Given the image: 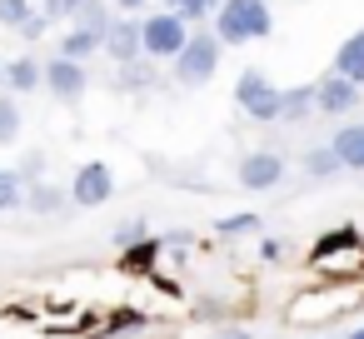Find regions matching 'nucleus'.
Listing matches in <instances>:
<instances>
[{
	"label": "nucleus",
	"instance_id": "nucleus-19",
	"mask_svg": "<svg viewBox=\"0 0 364 339\" xmlns=\"http://www.w3.org/2000/svg\"><path fill=\"white\" fill-rule=\"evenodd\" d=\"M21 200H26V180H21L16 170L0 165V210H16Z\"/></svg>",
	"mask_w": 364,
	"mask_h": 339
},
{
	"label": "nucleus",
	"instance_id": "nucleus-21",
	"mask_svg": "<svg viewBox=\"0 0 364 339\" xmlns=\"http://www.w3.org/2000/svg\"><path fill=\"white\" fill-rule=\"evenodd\" d=\"M31 16H36V11H31V0H0V26L21 31V26H26Z\"/></svg>",
	"mask_w": 364,
	"mask_h": 339
},
{
	"label": "nucleus",
	"instance_id": "nucleus-28",
	"mask_svg": "<svg viewBox=\"0 0 364 339\" xmlns=\"http://www.w3.org/2000/svg\"><path fill=\"white\" fill-rule=\"evenodd\" d=\"M349 339H364V324H359V329H354V334H349Z\"/></svg>",
	"mask_w": 364,
	"mask_h": 339
},
{
	"label": "nucleus",
	"instance_id": "nucleus-22",
	"mask_svg": "<svg viewBox=\"0 0 364 339\" xmlns=\"http://www.w3.org/2000/svg\"><path fill=\"white\" fill-rule=\"evenodd\" d=\"M210 6H215V0H170V11L190 26V21H205L210 16Z\"/></svg>",
	"mask_w": 364,
	"mask_h": 339
},
{
	"label": "nucleus",
	"instance_id": "nucleus-13",
	"mask_svg": "<svg viewBox=\"0 0 364 339\" xmlns=\"http://www.w3.org/2000/svg\"><path fill=\"white\" fill-rule=\"evenodd\" d=\"M0 80H6L16 95H26V90H41V60L21 55V60H11L6 70H0Z\"/></svg>",
	"mask_w": 364,
	"mask_h": 339
},
{
	"label": "nucleus",
	"instance_id": "nucleus-7",
	"mask_svg": "<svg viewBox=\"0 0 364 339\" xmlns=\"http://www.w3.org/2000/svg\"><path fill=\"white\" fill-rule=\"evenodd\" d=\"M279 180H284V160L274 150H255V155L240 160V185L245 190H274Z\"/></svg>",
	"mask_w": 364,
	"mask_h": 339
},
{
	"label": "nucleus",
	"instance_id": "nucleus-20",
	"mask_svg": "<svg viewBox=\"0 0 364 339\" xmlns=\"http://www.w3.org/2000/svg\"><path fill=\"white\" fill-rule=\"evenodd\" d=\"M16 135H21V110L11 95H0V145H11Z\"/></svg>",
	"mask_w": 364,
	"mask_h": 339
},
{
	"label": "nucleus",
	"instance_id": "nucleus-9",
	"mask_svg": "<svg viewBox=\"0 0 364 339\" xmlns=\"http://www.w3.org/2000/svg\"><path fill=\"white\" fill-rule=\"evenodd\" d=\"M354 105H359V90H354L349 80H339V75L314 80V115H344V110H354Z\"/></svg>",
	"mask_w": 364,
	"mask_h": 339
},
{
	"label": "nucleus",
	"instance_id": "nucleus-1",
	"mask_svg": "<svg viewBox=\"0 0 364 339\" xmlns=\"http://www.w3.org/2000/svg\"><path fill=\"white\" fill-rule=\"evenodd\" d=\"M274 16L264 0H220L215 11V41L220 45H250V41H269Z\"/></svg>",
	"mask_w": 364,
	"mask_h": 339
},
{
	"label": "nucleus",
	"instance_id": "nucleus-23",
	"mask_svg": "<svg viewBox=\"0 0 364 339\" xmlns=\"http://www.w3.org/2000/svg\"><path fill=\"white\" fill-rule=\"evenodd\" d=\"M75 11H80V0H46L41 16H46V21H70Z\"/></svg>",
	"mask_w": 364,
	"mask_h": 339
},
{
	"label": "nucleus",
	"instance_id": "nucleus-24",
	"mask_svg": "<svg viewBox=\"0 0 364 339\" xmlns=\"http://www.w3.org/2000/svg\"><path fill=\"white\" fill-rule=\"evenodd\" d=\"M259 220L255 215H230V220H220V235H245V230H255Z\"/></svg>",
	"mask_w": 364,
	"mask_h": 339
},
{
	"label": "nucleus",
	"instance_id": "nucleus-18",
	"mask_svg": "<svg viewBox=\"0 0 364 339\" xmlns=\"http://www.w3.org/2000/svg\"><path fill=\"white\" fill-rule=\"evenodd\" d=\"M304 175H309V180H334V175H339V160L329 155V145H314V150L304 155Z\"/></svg>",
	"mask_w": 364,
	"mask_h": 339
},
{
	"label": "nucleus",
	"instance_id": "nucleus-10",
	"mask_svg": "<svg viewBox=\"0 0 364 339\" xmlns=\"http://www.w3.org/2000/svg\"><path fill=\"white\" fill-rule=\"evenodd\" d=\"M329 155L339 160V170H359V175H364V120L339 125L334 140H329Z\"/></svg>",
	"mask_w": 364,
	"mask_h": 339
},
{
	"label": "nucleus",
	"instance_id": "nucleus-25",
	"mask_svg": "<svg viewBox=\"0 0 364 339\" xmlns=\"http://www.w3.org/2000/svg\"><path fill=\"white\" fill-rule=\"evenodd\" d=\"M46 26H50V21H46V16H31V21H26V26H21V36H31V41H36V36H41V31H46Z\"/></svg>",
	"mask_w": 364,
	"mask_h": 339
},
{
	"label": "nucleus",
	"instance_id": "nucleus-14",
	"mask_svg": "<svg viewBox=\"0 0 364 339\" xmlns=\"http://www.w3.org/2000/svg\"><path fill=\"white\" fill-rule=\"evenodd\" d=\"M70 21H75V31H85V36H95V41H100V36L110 31V21H115V16L105 11V0H80V11H75Z\"/></svg>",
	"mask_w": 364,
	"mask_h": 339
},
{
	"label": "nucleus",
	"instance_id": "nucleus-3",
	"mask_svg": "<svg viewBox=\"0 0 364 339\" xmlns=\"http://www.w3.org/2000/svg\"><path fill=\"white\" fill-rule=\"evenodd\" d=\"M215 70H220V41H215L210 31L190 36V41L180 45V55H175V80H180V85H205Z\"/></svg>",
	"mask_w": 364,
	"mask_h": 339
},
{
	"label": "nucleus",
	"instance_id": "nucleus-6",
	"mask_svg": "<svg viewBox=\"0 0 364 339\" xmlns=\"http://www.w3.org/2000/svg\"><path fill=\"white\" fill-rule=\"evenodd\" d=\"M41 85H50V95L70 105V100H80V95H85L90 70H85V65H75V60H60V55H55L50 65H41Z\"/></svg>",
	"mask_w": 364,
	"mask_h": 339
},
{
	"label": "nucleus",
	"instance_id": "nucleus-12",
	"mask_svg": "<svg viewBox=\"0 0 364 339\" xmlns=\"http://www.w3.org/2000/svg\"><path fill=\"white\" fill-rule=\"evenodd\" d=\"M314 115V85H294V90H279V120L299 125Z\"/></svg>",
	"mask_w": 364,
	"mask_h": 339
},
{
	"label": "nucleus",
	"instance_id": "nucleus-2",
	"mask_svg": "<svg viewBox=\"0 0 364 339\" xmlns=\"http://www.w3.org/2000/svg\"><path fill=\"white\" fill-rule=\"evenodd\" d=\"M185 41H190V26L175 11H160V16L140 21V55L145 60H175Z\"/></svg>",
	"mask_w": 364,
	"mask_h": 339
},
{
	"label": "nucleus",
	"instance_id": "nucleus-15",
	"mask_svg": "<svg viewBox=\"0 0 364 339\" xmlns=\"http://www.w3.org/2000/svg\"><path fill=\"white\" fill-rule=\"evenodd\" d=\"M21 205H31L36 215H55V210L65 205V190H60V185H31Z\"/></svg>",
	"mask_w": 364,
	"mask_h": 339
},
{
	"label": "nucleus",
	"instance_id": "nucleus-11",
	"mask_svg": "<svg viewBox=\"0 0 364 339\" xmlns=\"http://www.w3.org/2000/svg\"><path fill=\"white\" fill-rule=\"evenodd\" d=\"M334 75L349 80L354 90H364V31H354V36L339 45V55H334Z\"/></svg>",
	"mask_w": 364,
	"mask_h": 339
},
{
	"label": "nucleus",
	"instance_id": "nucleus-16",
	"mask_svg": "<svg viewBox=\"0 0 364 339\" xmlns=\"http://www.w3.org/2000/svg\"><path fill=\"white\" fill-rule=\"evenodd\" d=\"M95 50H100V41H95V36H85V31H70V36L60 41V60H75V65H85Z\"/></svg>",
	"mask_w": 364,
	"mask_h": 339
},
{
	"label": "nucleus",
	"instance_id": "nucleus-4",
	"mask_svg": "<svg viewBox=\"0 0 364 339\" xmlns=\"http://www.w3.org/2000/svg\"><path fill=\"white\" fill-rule=\"evenodd\" d=\"M235 105H240L250 120H259V125L279 120V90H274L259 70H245V75L235 80Z\"/></svg>",
	"mask_w": 364,
	"mask_h": 339
},
{
	"label": "nucleus",
	"instance_id": "nucleus-26",
	"mask_svg": "<svg viewBox=\"0 0 364 339\" xmlns=\"http://www.w3.org/2000/svg\"><path fill=\"white\" fill-rule=\"evenodd\" d=\"M115 6H120V11H125V16H135V11H140V6H145V0H115Z\"/></svg>",
	"mask_w": 364,
	"mask_h": 339
},
{
	"label": "nucleus",
	"instance_id": "nucleus-17",
	"mask_svg": "<svg viewBox=\"0 0 364 339\" xmlns=\"http://www.w3.org/2000/svg\"><path fill=\"white\" fill-rule=\"evenodd\" d=\"M155 85V60H130V65H120V90H150Z\"/></svg>",
	"mask_w": 364,
	"mask_h": 339
},
{
	"label": "nucleus",
	"instance_id": "nucleus-5",
	"mask_svg": "<svg viewBox=\"0 0 364 339\" xmlns=\"http://www.w3.org/2000/svg\"><path fill=\"white\" fill-rule=\"evenodd\" d=\"M110 195H115V175H110V165H105V160H85V165L75 170V180H70V195H65V200H75V205L95 210V205H105Z\"/></svg>",
	"mask_w": 364,
	"mask_h": 339
},
{
	"label": "nucleus",
	"instance_id": "nucleus-8",
	"mask_svg": "<svg viewBox=\"0 0 364 339\" xmlns=\"http://www.w3.org/2000/svg\"><path fill=\"white\" fill-rule=\"evenodd\" d=\"M100 50H105L110 60H120V65L140 60V21H130V16L110 21V31L100 36Z\"/></svg>",
	"mask_w": 364,
	"mask_h": 339
},
{
	"label": "nucleus",
	"instance_id": "nucleus-27",
	"mask_svg": "<svg viewBox=\"0 0 364 339\" xmlns=\"http://www.w3.org/2000/svg\"><path fill=\"white\" fill-rule=\"evenodd\" d=\"M215 339H250L245 329H225V334H215Z\"/></svg>",
	"mask_w": 364,
	"mask_h": 339
}]
</instances>
